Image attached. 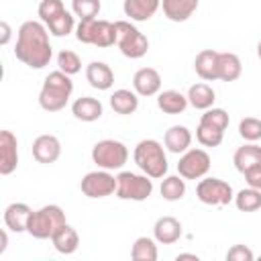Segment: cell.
I'll use <instances>...</instances> for the list:
<instances>
[{
	"label": "cell",
	"instance_id": "2",
	"mask_svg": "<svg viewBox=\"0 0 261 261\" xmlns=\"http://www.w3.org/2000/svg\"><path fill=\"white\" fill-rule=\"evenodd\" d=\"M73 92V82L71 75L63 73L61 69L51 71L39 92V106L47 112H59L65 108V104L69 102Z\"/></svg>",
	"mask_w": 261,
	"mask_h": 261
},
{
	"label": "cell",
	"instance_id": "37",
	"mask_svg": "<svg viewBox=\"0 0 261 261\" xmlns=\"http://www.w3.org/2000/svg\"><path fill=\"white\" fill-rule=\"evenodd\" d=\"M200 122L210 124V126H216V128H220V130H226L230 118H228V112H226L224 108H214V106H212V108L204 110V114L200 116Z\"/></svg>",
	"mask_w": 261,
	"mask_h": 261
},
{
	"label": "cell",
	"instance_id": "39",
	"mask_svg": "<svg viewBox=\"0 0 261 261\" xmlns=\"http://www.w3.org/2000/svg\"><path fill=\"white\" fill-rule=\"evenodd\" d=\"M226 259L228 261H253L255 255L249 247L245 245H232L228 251H226Z\"/></svg>",
	"mask_w": 261,
	"mask_h": 261
},
{
	"label": "cell",
	"instance_id": "19",
	"mask_svg": "<svg viewBox=\"0 0 261 261\" xmlns=\"http://www.w3.org/2000/svg\"><path fill=\"white\" fill-rule=\"evenodd\" d=\"M194 69L204 82L218 80V51L202 49L194 59Z\"/></svg>",
	"mask_w": 261,
	"mask_h": 261
},
{
	"label": "cell",
	"instance_id": "33",
	"mask_svg": "<svg viewBox=\"0 0 261 261\" xmlns=\"http://www.w3.org/2000/svg\"><path fill=\"white\" fill-rule=\"evenodd\" d=\"M222 137H224V130L210 126V124H204V122H200L196 128V139L204 147H218L222 143Z\"/></svg>",
	"mask_w": 261,
	"mask_h": 261
},
{
	"label": "cell",
	"instance_id": "17",
	"mask_svg": "<svg viewBox=\"0 0 261 261\" xmlns=\"http://www.w3.org/2000/svg\"><path fill=\"white\" fill-rule=\"evenodd\" d=\"M86 80H88V84L92 88L104 92V90H110L112 88V84H114V71L104 61H92L86 67Z\"/></svg>",
	"mask_w": 261,
	"mask_h": 261
},
{
	"label": "cell",
	"instance_id": "28",
	"mask_svg": "<svg viewBox=\"0 0 261 261\" xmlns=\"http://www.w3.org/2000/svg\"><path fill=\"white\" fill-rule=\"evenodd\" d=\"M110 106L116 114H133L139 108V94L135 90H114L110 96Z\"/></svg>",
	"mask_w": 261,
	"mask_h": 261
},
{
	"label": "cell",
	"instance_id": "6",
	"mask_svg": "<svg viewBox=\"0 0 261 261\" xmlns=\"http://www.w3.org/2000/svg\"><path fill=\"white\" fill-rule=\"evenodd\" d=\"M153 194V177L147 173H133L120 171L116 175V198L143 202Z\"/></svg>",
	"mask_w": 261,
	"mask_h": 261
},
{
	"label": "cell",
	"instance_id": "34",
	"mask_svg": "<svg viewBox=\"0 0 261 261\" xmlns=\"http://www.w3.org/2000/svg\"><path fill=\"white\" fill-rule=\"evenodd\" d=\"M239 135L247 143H257L261 139V118L255 116H245L239 122Z\"/></svg>",
	"mask_w": 261,
	"mask_h": 261
},
{
	"label": "cell",
	"instance_id": "43",
	"mask_svg": "<svg viewBox=\"0 0 261 261\" xmlns=\"http://www.w3.org/2000/svg\"><path fill=\"white\" fill-rule=\"evenodd\" d=\"M175 259H177V261H179V259H192V261H198V255H194V253H179Z\"/></svg>",
	"mask_w": 261,
	"mask_h": 261
},
{
	"label": "cell",
	"instance_id": "20",
	"mask_svg": "<svg viewBox=\"0 0 261 261\" xmlns=\"http://www.w3.org/2000/svg\"><path fill=\"white\" fill-rule=\"evenodd\" d=\"M161 8V0H124L122 10L130 20L145 22Z\"/></svg>",
	"mask_w": 261,
	"mask_h": 261
},
{
	"label": "cell",
	"instance_id": "1",
	"mask_svg": "<svg viewBox=\"0 0 261 261\" xmlns=\"http://www.w3.org/2000/svg\"><path fill=\"white\" fill-rule=\"evenodd\" d=\"M14 57L29 65L31 69H43L53 57V47L49 43V29L43 20H27L16 33Z\"/></svg>",
	"mask_w": 261,
	"mask_h": 261
},
{
	"label": "cell",
	"instance_id": "12",
	"mask_svg": "<svg viewBox=\"0 0 261 261\" xmlns=\"http://www.w3.org/2000/svg\"><path fill=\"white\" fill-rule=\"evenodd\" d=\"M18 167V141L10 130H0V173L10 175Z\"/></svg>",
	"mask_w": 261,
	"mask_h": 261
},
{
	"label": "cell",
	"instance_id": "4",
	"mask_svg": "<svg viewBox=\"0 0 261 261\" xmlns=\"http://www.w3.org/2000/svg\"><path fill=\"white\" fill-rule=\"evenodd\" d=\"M65 222L67 220H65V212L61 210V206L47 204V206H41L39 210H33L27 232L33 239L45 241V239H51Z\"/></svg>",
	"mask_w": 261,
	"mask_h": 261
},
{
	"label": "cell",
	"instance_id": "8",
	"mask_svg": "<svg viewBox=\"0 0 261 261\" xmlns=\"http://www.w3.org/2000/svg\"><path fill=\"white\" fill-rule=\"evenodd\" d=\"M92 161L100 169H108V171L120 169L128 161V149L122 141L104 139V141H98L92 147Z\"/></svg>",
	"mask_w": 261,
	"mask_h": 261
},
{
	"label": "cell",
	"instance_id": "32",
	"mask_svg": "<svg viewBox=\"0 0 261 261\" xmlns=\"http://www.w3.org/2000/svg\"><path fill=\"white\" fill-rule=\"evenodd\" d=\"M47 29L53 37H67L73 29H75V20H73V14L69 10H63L61 14H57L55 18H51L47 22Z\"/></svg>",
	"mask_w": 261,
	"mask_h": 261
},
{
	"label": "cell",
	"instance_id": "16",
	"mask_svg": "<svg viewBox=\"0 0 261 261\" xmlns=\"http://www.w3.org/2000/svg\"><path fill=\"white\" fill-rule=\"evenodd\" d=\"M153 237L161 245H173L181 237V222L173 216H161V218L155 220Z\"/></svg>",
	"mask_w": 261,
	"mask_h": 261
},
{
	"label": "cell",
	"instance_id": "15",
	"mask_svg": "<svg viewBox=\"0 0 261 261\" xmlns=\"http://www.w3.org/2000/svg\"><path fill=\"white\" fill-rule=\"evenodd\" d=\"M133 90L139 96H155L161 90V75L155 67H141L133 75Z\"/></svg>",
	"mask_w": 261,
	"mask_h": 261
},
{
	"label": "cell",
	"instance_id": "26",
	"mask_svg": "<svg viewBox=\"0 0 261 261\" xmlns=\"http://www.w3.org/2000/svg\"><path fill=\"white\" fill-rule=\"evenodd\" d=\"M186 96H188L190 106H194L196 110H208V108H212V104L216 100V94H214L212 86H208L204 82H198V84L190 86Z\"/></svg>",
	"mask_w": 261,
	"mask_h": 261
},
{
	"label": "cell",
	"instance_id": "21",
	"mask_svg": "<svg viewBox=\"0 0 261 261\" xmlns=\"http://www.w3.org/2000/svg\"><path fill=\"white\" fill-rule=\"evenodd\" d=\"M161 10L171 22H184L198 10V0H161Z\"/></svg>",
	"mask_w": 261,
	"mask_h": 261
},
{
	"label": "cell",
	"instance_id": "36",
	"mask_svg": "<svg viewBox=\"0 0 261 261\" xmlns=\"http://www.w3.org/2000/svg\"><path fill=\"white\" fill-rule=\"evenodd\" d=\"M57 65H59V69H61L63 73L75 75V73L82 69V59H80L77 53H73V51H69V49H63V51H59V55H57Z\"/></svg>",
	"mask_w": 261,
	"mask_h": 261
},
{
	"label": "cell",
	"instance_id": "27",
	"mask_svg": "<svg viewBox=\"0 0 261 261\" xmlns=\"http://www.w3.org/2000/svg\"><path fill=\"white\" fill-rule=\"evenodd\" d=\"M243 73V63L237 53H218V80L222 82H234Z\"/></svg>",
	"mask_w": 261,
	"mask_h": 261
},
{
	"label": "cell",
	"instance_id": "44",
	"mask_svg": "<svg viewBox=\"0 0 261 261\" xmlns=\"http://www.w3.org/2000/svg\"><path fill=\"white\" fill-rule=\"evenodd\" d=\"M257 57H259V59H261V41H259V43H257Z\"/></svg>",
	"mask_w": 261,
	"mask_h": 261
},
{
	"label": "cell",
	"instance_id": "18",
	"mask_svg": "<svg viewBox=\"0 0 261 261\" xmlns=\"http://www.w3.org/2000/svg\"><path fill=\"white\" fill-rule=\"evenodd\" d=\"M163 143H165V149L169 153H186L192 145V133L188 126L184 124H173L165 130V137H163Z\"/></svg>",
	"mask_w": 261,
	"mask_h": 261
},
{
	"label": "cell",
	"instance_id": "38",
	"mask_svg": "<svg viewBox=\"0 0 261 261\" xmlns=\"http://www.w3.org/2000/svg\"><path fill=\"white\" fill-rule=\"evenodd\" d=\"M65 10V4H63V0H41V4H39V8H37V12H39V18L47 24L51 18H55L57 14H61Z\"/></svg>",
	"mask_w": 261,
	"mask_h": 261
},
{
	"label": "cell",
	"instance_id": "22",
	"mask_svg": "<svg viewBox=\"0 0 261 261\" xmlns=\"http://www.w3.org/2000/svg\"><path fill=\"white\" fill-rule=\"evenodd\" d=\"M102 112H104L102 102L92 96H82L71 104V114L82 122H94L102 116Z\"/></svg>",
	"mask_w": 261,
	"mask_h": 261
},
{
	"label": "cell",
	"instance_id": "23",
	"mask_svg": "<svg viewBox=\"0 0 261 261\" xmlns=\"http://www.w3.org/2000/svg\"><path fill=\"white\" fill-rule=\"evenodd\" d=\"M51 243H53V247H55L57 253H61V255H71V253H75L77 247H80V234H77V230H75L71 224L65 222V224L51 237Z\"/></svg>",
	"mask_w": 261,
	"mask_h": 261
},
{
	"label": "cell",
	"instance_id": "40",
	"mask_svg": "<svg viewBox=\"0 0 261 261\" xmlns=\"http://www.w3.org/2000/svg\"><path fill=\"white\" fill-rule=\"evenodd\" d=\"M243 175H245V181H247L249 188L261 190V165H255V167L247 169Z\"/></svg>",
	"mask_w": 261,
	"mask_h": 261
},
{
	"label": "cell",
	"instance_id": "9",
	"mask_svg": "<svg viewBox=\"0 0 261 261\" xmlns=\"http://www.w3.org/2000/svg\"><path fill=\"white\" fill-rule=\"evenodd\" d=\"M196 196L206 206H226L234 200V192L228 181L220 177H202L196 186Z\"/></svg>",
	"mask_w": 261,
	"mask_h": 261
},
{
	"label": "cell",
	"instance_id": "35",
	"mask_svg": "<svg viewBox=\"0 0 261 261\" xmlns=\"http://www.w3.org/2000/svg\"><path fill=\"white\" fill-rule=\"evenodd\" d=\"M102 4L100 0H71V12L75 16H80V20L84 18H98Z\"/></svg>",
	"mask_w": 261,
	"mask_h": 261
},
{
	"label": "cell",
	"instance_id": "5",
	"mask_svg": "<svg viewBox=\"0 0 261 261\" xmlns=\"http://www.w3.org/2000/svg\"><path fill=\"white\" fill-rule=\"evenodd\" d=\"M75 39L84 45L112 47L116 43V24L102 18H84L75 27Z\"/></svg>",
	"mask_w": 261,
	"mask_h": 261
},
{
	"label": "cell",
	"instance_id": "31",
	"mask_svg": "<svg viewBox=\"0 0 261 261\" xmlns=\"http://www.w3.org/2000/svg\"><path fill=\"white\" fill-rule=\"evenodd\" d=\"M234 206L241 212H255L261 208V190L255 188H243L241 192L234 194Z\"/></svg>",
	"mask_w": 261,
	"mask_h": 261
},
{
	"label": "cell",
	"instance_id": "7",
	"mask_svg": "<svg viewBox=\"0 0 261 261\" xmlns=\"http://www.w3.org/2000/svg\"><path fill=\"white\" fill-rule=\"evenodd\" d=\"M114 24H116V45L124 57L139 59L149 51V39L130 20H116Z\"/></svg>",
	"mask_w": 261,
	"mask_h": 261
},
{
	"label": "cell",
	"instance_id": "11",
	"mask_svg": "<svg viewBox=\"0 0 261 261\" xmlns=\"http://www.w3.org/2000/svg\"><path fill=\"white\" fill-rule=\"evenodd\" d=\"M210 171V155L204 149H188L177 161V173L184 179H202Z\"/></svg>",
	"mask_w": 261,
	"mask_h": 261
},
{
	"label": "cell",
	"instance_id": "13",
	"mask_svg": "<svg viewBox=\"0 0 261 261\" xmlns=\"http://www.w3.org/2000/svg\"><path fill=\"white\" fill-rule=\"evenodd\" d=\"M61 155V143L55 135H39L35 141H33V157L43 163V165H49V163H55Z\"/></svg>",
	"mask_w": 261,
	"mask_h": 261
},
{
	"label": "cell",
	"instance_id": "42",
	"mask_svg": "<svg viewBox=\"0 0 261 261\" xmlns=\"http://www.w3.org/2000/svg\"><path fill=\"white\" fill-rule=\"evenodd\" d=\"M6 247H8V234H6V228H4V230H0V255L6 251Z\"/></svg>",
	"mask_w": 261,
	"mask_h": 261
},
{
	"label": "cell",
	"instance_id": "3",
	"mask_svg": "<svg viewBox=\"0 0 261 261\" xmlns=\"http://www.w3.org/2000/svg\"><path fill=\"white\" fill-rule=\"evenodd\" d=\"M133 159L137 163V167L147 173L149 177L153 179H159V177H165L167 173V155H165V149L159 141L155 139H143L137 143L135 151H133Z\"/></svg>",
	"mask_w": 261,
	"mask_h": 261
},
{
	"label": "cell",
	"instance_id": "30",
	"mask_svg": "<svg viewBox=\"0 0 261 261\" xmlns=\"http://www.w3.org/2000/svg\"><path fill=\"white\" fill-rule=\"evenodd\" d=\"M157 241L151 239V237H139L135 243H133V249H130V257L135 261H155L157 259Z\"/></svg>",
	"mask_w": 261,
	"mask_h": 261
},
{
	"label": "cell",
	"instance_id": "10",
	"mask_svg": "<svg viewBox=\"0 0 261 261\" xmlns=\"http://www.w3.org/2000/svg\"><path fill=\"white\" fill-rule=\"evenodd\" d=\"M80 190L84 196H88L92 200L106 198V196L116 194V177L108 169H96L82 177Z\"/></svg>",
	"mask_w": 261,
	"mask_h": 261
},
{
	"label": "cell",
	"instance_id": "14",
	"mask_svg": "<svg viewBox=\"0 0 261 261\" xmlns=\"http://www.w3.org/2000/svg\"><path fill=\"white\" fill-rule=\"evenodd\" d=\"M33 208L24 202H12L4 208V224L12 232H27Z\"/></svg>",
	"mask_w": 261,
	"mask_h": 261
},
{
	"label": "cell",
	"instance_id": "24",
	"mask_svg": "<svg viewBox=\"0 0 261 261\" xmlns=\"http://www.w3.org/2000/svg\"><path fill=\"white\" fill-rule=\"evenodd\" d=\"M188 96L177 90H163L157 94V106L165 114H181L188 108Z\"/></svg>",
	"mask_w": 261,
	"mask_h": 261
},
{
	"label": "cell",
	"instance_id": "29",
	"mask_svg": "<svg viewBox=\"0 0 261 261\" xmlns=\"http://www.w3.org/2000/svg\"><path fill=\"white\" fill-rule=\"evenodd\" d=\"M161 198L167 200V202H177L184 198L186 194V179L177 173V175H165L163 181H161Z\"/></svg>",
	"mask_w": 261,
	"mask_h": 261
},
{
	"label": "cell",
	"instance_id": "41",
	"mask_svg": "<svg viewBox=\"0 0 261 261\" xmlns=\"http://www.w3.org/2000/svg\"><path fill=\"white\" fill-rule=\"evenodd\" d=\"M10 37H12V29H10V24L6 20H2L0 22V45H8Z\"/></svg>",
	"mask_w": 261,
	"mask_h": 261
},
{
	"label": "cell",
	"instance_id": "45",
	"mask_svg": "<svg viewBox=\"0 0 261 261\" xmlns=\"http://www.w3.org/2000/svg\"><path fill=\"white\" fill-rule=\"evenodd\" d=\"M259 259H261V257H259Z\"/></svg>",
	"mask_w": 261,
	"mask_h": 261
},
{
	"label": "cell",
	"instance_id": "25",
	"mask_svg": "<svg viewBox=\"0 0 261 261\" xmlns=\"http://www.w3.org/2000/svg\"><path fill=\"white\" fill-rule=\"evenodd\" d=\"M232 163L241 173H245L247 169H251L255 165H261V147L255 143H247V145L239 147L232 155Z\"/></svg>",
	"mask_w": 261,
	"mask_h": 261
}]
</instances>
